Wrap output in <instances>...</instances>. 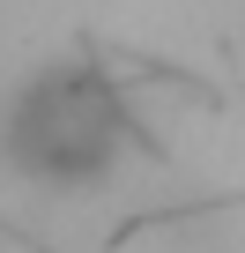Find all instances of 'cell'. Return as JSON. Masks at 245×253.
Wrapping results in <instances>:
<instances>
[{
    "label": "cell",
    "instance_id": "obj_1",
    "mask_svg": "<svg viewBox=\"0 0 245 253\" xmlns=\"http://www.w3.org/2000/svg\"><path fill=\"white\" fill-rule=\"evenodd\" d=\"M127 142H141L127 89L82 52L30 67L0 112V157L37 186H97L127 157Z\"/></svg>",
    "mask_w": 245,
    "mask_h": 253
}]
</instances>
